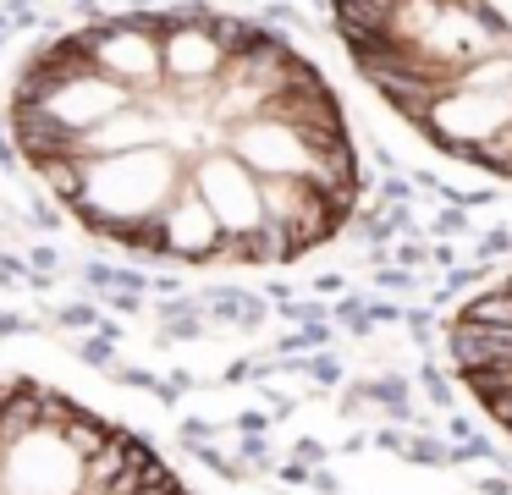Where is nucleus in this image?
Returning a JSON list of instances; mask_svg holds the SVG:
<instances>
[{
    "label": "nucleus",
    "instance_id": "nucleus-1",
    "mask_svg": "<svg viewBox=\"0 0 512 495\" xmlns=\"http://www.w3.org/2000/svg\"><path fill=\"white\" fill-rule=\"evenodd\" d=\"M6 132L61 215L155 264H298L364 204L331 77L232 11H116L56 33L17 72Z\"/></svg>",
    "mask_w": 512,
    "mask_h": 495
},
{
    "label": "nucleus",
    "instance_id": "nucleus-2",
    "mask_svg": "<svg viewBox=\"0 0 512 495\" xmlns=\"http://www.w3.org/2000/svg\"><path fill=\"white\" fill-rule=\"evenodd\" d=\"M331 33L408 132L512 182V0H331Z\"/></svg>",
    "mask_w": 512,
    "mask_h": 495
},
{
    "label": "nucleus",
    "instance_id": "nucleus-3",
    "mask_svg": "<svg viewBox=\"0 0 512 495\" xmlns=\"http://www.w3.org/2000/svg\"><path fill=\"white\" fill-rule=\"evenodd\" d=\"M0 495H188V484L89 402L0 374Z\"/></svg>",
    "mask_w": 512,
    "mask_h": 495
},
{
    "label": "nucleus",
    "instance_id": "nucleus-4",
    "mask_svg": "<svg viewBox=\"0 0 512 495\" xmlns=\"http://www.w3.org/2000/svg\"><path fill=\"white\" fill-rule=\"evenodd\" d=\"M446 352L479 413L512 440V270L446 319Z\"/></svg>",
    "mask_w": 512,
    "mask_h": 495
}]
</instances>
